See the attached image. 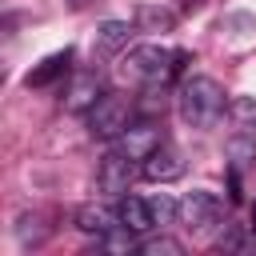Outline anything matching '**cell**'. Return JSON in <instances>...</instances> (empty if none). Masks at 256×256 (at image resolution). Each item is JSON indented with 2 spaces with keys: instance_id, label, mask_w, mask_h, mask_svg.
Returning <instances> with one entry per match:
<instances>
[{
  "instance_id": "cell-7",
  "label": "cell",
  "mask_w": 256,
  "mask_h": 256,
  "mask_svg": "<svg viewBox=\"0 0 256 256\" xmlns=\"http://www.w3.org/2000/svg\"><path fill=\"white\" fill-rule=\"evenodd\" d=\"M220 216H224V204H220L212 192H204V188H196V192H188V196L180 200V220H184L192 232H208Z\"/></svg>"
},
{
  "instance_id": "cell-9",
  "label": "cell",
  "mask_w": 256,
  "mask_h": 256,
  "mask_svg": "<svg viewBox=\"0 0 256 256\" xmlns=\"http://www.w3.org/2000/svg\"><path fill=\"white\" fill-rule=\"evenodd\" d=\"M148 180H156V184H168V180H180L184 176V156L172 148V144H160L148 160H144V168H140Z\"/></svg>"
},
{
  "instance_id": "cell-11",
  "label": "cell",
  "mask_w": 256,
  "mask_h": 256,
  "mask_svg": "<svg viewBox=\"0 0 256 256\" xmlns=\"http://www.w3.org/2000/svg\"><path fill=\"white\" fill-rule=\"evenodd\" d=\"M68 64H72V48H64V52H52V56H44L28 76H24V84L28 88H48L52 80H60L64 72H68Z\"/></svg>"
},
{
  "instance_id": "cell-13",
  "label": "cell",
  "mask_w": 256,
  "mask_h": 256,
  "mask_svg": "<svg viewBox=\"0 0 256 256\" xmlns=\"http://www.w3.org/2000/svg\"><path fill=\"white\" fill-rule=\"evenodd\" d=\"M132 24H136L140 32H168V28L176 24V16H172L168 8H160V4H140Z\"/></svg>"
},
{
  "instance_id": "cell-1",
  "label": "cell",
  "mask_w": 256,
  "mask_h": 256,
  "mask_svg": "<svg viewBox=\"0 0 256 256\" xmlns=\"http://www.w3.org/2000/svg\"><path fill=\"white\" fill-rule=\"evenodd\" d=\"M184 64H188V52H172L164 44H136L120 56L116 76L124 84H156V80L168 84Z\"/></svg>"
},
{
  "instance_id": "cell-3",
  "label": "cell",
  "mask_w": 256,
  "mask_h": 256,
  "mask_svg": "<svg viewBox=\"0 0 256 256\" xmlns=\"http://www.w3.org/2000/svg\"><path fill=\"white\" fill-rule=\"evenodd\" d=\"M132 100L128 96H120V92H104L96 104H92V112H88V132L96 136V140H116L128 124H132Z\"/></svg>"
},
{
  "instance_id": "cell-6",
  "label": "cell",
  "mask_w": 256,
  "mask_h": 256,
  "mask_svg": "<svg viewBox=\"0 0 256 256\" xmlns=\"http://www.w3.org/2000/svg\"><path fill=\"white\" fill-rule=\"evenodd\" d=\"M132 180H136V160L124 156L120 148H112V152L100 160V168H96V188H100L104 196H124V192L132 188Z\"/></svg>"
},
{
  "instance_id": "cell-4",
  "label": "cell",
  "mask_w": 256,
  "mask_h": 256,
  "mask_svg": "<svg viewBox=\"0 0 256 256\" xmlns=\"http://www.w3.org/2000/svg\"><path fill=\"white\" fill-rule=\"evenodd\" d=\"M104 92H108V88H104V76H100L96 68H80V72H72V76H68L60 104H64V112L88 116V112H92V104H96Z\"/></svg>"
},
{
  "instance_id": "cell-2",
  "label": "cell",
  "mask_w": 256,
  "mask_h": 256,
  "mask_svg": "<svg viewBox=\"0 0 256 256\" xmlns=\"http://www.w3.org/2000/svg\"><path fill=\"white\" fill-rule=\"evenodd\" d=\"M176 108L184 116V124L192 128H212L224 112H228V92L212 80V76H188L176 92Z\"/></svg>"
},
{
  "instance_id": "cell-14",
  "label": "cell",
  "mask_w": 256,
  "mask_h": 256,
  "mask_svg": "<svg viewBox=\"0 0 256 256\" xmlns=\"http://www.w3.org/2000/svg\"><path fill=\"white\" fill-rule=\"evenodd\" d=\"M228 116L236 128H252L256 132V96H236L228 100Z\"/></svg>"
},
{
  "instance_id": "cell-17",
  "label": "cell",
  "mask_w": 256,
  "mask_h": 256,
  "mask_svg": "<svg viewBox=\"0 0 256 256\" xmlns=\"http://www.w3.org/2000/svg\"><path fill=\"white\" fill-rule=\"evenodd\" d=\"M84 4H92V0H72V8H84Z\"/></svg>"
},
{
  "instance_id": "cell-15",
  "label": "cell",
  "mask_w": 256,
  "mask_h": 256,
  "mask_svg": "<svg viewBox=\"0 0 256 256\" xmlns=\"http://www.w3.org/2000/svg\"><path fill=\"white\" fill-rule=\"evenodd\" d=\"M148 204H152V220H156V228H160V224L180 220V200H172V196H164V192H160V196H152Z\"/></svg>"
},
{
  "instance_id": "cell-16",
  "label": "cell",
  "mask_w": 256,
  "mask_h": 256,
  "mask_svg": "<svg viewBox=\"0 0 256 256\" xmlns=\"http://www.w3.org/2000/svg\"><path fill=\"white\" fill-rule=\"evenodd\" d=\"M140 252H144V256H180V252H184V244H180V240H172V236H152V240H144V244H140Z\"/></svg>"
},
{
  "instance_id": "cell-8",
  "label": "cell",
  "mask_w": 256,
  "mask_h": 256,
  "mask_svg": "<svg viewBox=\"0 0 256 256\" xmlns=\"http://www.w3.org/2000/svg\"><path fill=\"white\" fill-rule=\"evenodd\" d=\"M76 228H80L84 236L104 240L112 228H120V212L108 208V204H80V208H76Z\"/></svg>"
},
{
  "instance_id": "cell-5",
  "label": "cell",
  "mask_w": 256,
  "mask_h": 256,
  "mask_svg": "<svg viewBox=\"0 0 256 256\" xmlns=\"http://www.w3.org/2000/svg\"><path fill=\"white\" fill-rule=\"evenodd\" d=\"M160 144H164V128H160V120H156V116H140V120H132V124L116 136V148H120L124 156L140 160V164H144Z\"/></svg>"
},
{
  "instance_id": "cell-12",
  "label": "cell",
  "mask_w": 256,
  "mask_h": 256,
  "mask_svg": "<svg viewBox=\"0 0 256 256\" xmlns=\"http://www.w3.org/2000/svg\"><path fill=\"white\" fill-rule=\"evenodd\" d=\"M132 32H136V24H128V20H104V24H100V32H96V52L112 56V52L128 48Z\"/></svg>"
},
{
  "instance_id": "cell-10",
  "label": "cell",
  "mask_w": 256,
  "mask_h": 256,
  "mask_svg": "<svg viewBox=\"0 0 256 256\" xmlns=\"http://www.w3.org/2000/svg\"><path fill=\"white\" fill-rule=\"evenodd\" d=\"M116 212H120V228L124 232H148V228H156V220H152V204L148 200H140V196H120V204H116Z\"/></svg>"
}]
</instances>
